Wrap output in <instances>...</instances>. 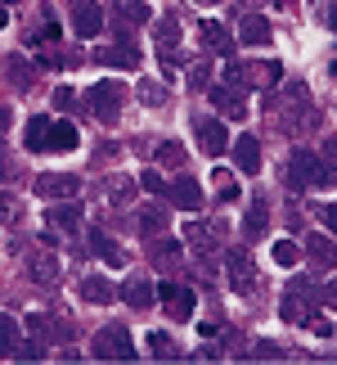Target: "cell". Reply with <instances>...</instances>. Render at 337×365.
<instances>
[{"label":"cell","mask_w":337,"mask_h":365,"mask_svg":"<svg viewBox=\"0 0 337 365\" xmlns=\"http://www.w3.org/2000/svg\"><path fill=\"white\" fill-rule=\"evenodd\" d=\"M306 185H333V172L319 163V153L292 149L288 163H284V190H288V194H301Z\"/></svg>","instance_id":"6da1fadb"},{"label":"cell","mask_w":337,"mask_h":365,"mask_svg":"<svg viewBox=\"0 0 337 365\" xmlns=\"http://www.w3.org/2000/svg\"><path fill=\"white\" fill-rule=\"evenodd\" d=\"M86 104H90V113L95 118H100L104 126H112V122H117L122 118V104H126V86H122V81H95V86L86 91Z\"/></svg>","instance_id":"7a4b0ae2"},{"label":"cell","mask_w":337,"mask_h":365,"mask_svg":"<svg viewBox=\"0 0 337 365\" xmlns=\"http://www.w3.org/2000/svg\"><path fill=\"white\" fill-rule=\"evenodd\" d=\"M90 356H95V361H135L131 329H126V325H104V329L90 339Z\"/></svg>","instance_id":"3957f363"},{"label":"cell","mask_w":337,"mask_h":365,"mask_svg":"<svg viewBox=\"0 0 337 365\" xmlns=\"http://www.w3.org/2000/svg\"><path fill=\"white\" fill-rule=\"evenodd\" d=\"M158 302L166 307V316H171V320H189V316H193V307H198V293H193L189 284L162 279V284H158Z\"/></svg>","instance_id":"277c9868"},{"label":"cell","mask_w":337,"mask_h":365,"mask_svg":"<svg viewBox=\"0 0 337 365\" xmlns=\"http://www.w3.org/2000/svg\"><path fill=\"white\" fill-rule=\"evenodd\" d=\"M108 23H112V32H117V41H131L135 27L149 23V0H117L112 14H108Z\"/></svg>","instance_id":"5b68a950"},{"label":"cell","mask_w":337,"mask_h":365,"mask_svg":"<svg viewBox=\"0 0 337 365\" xmlns=\"http://www.w3.org/2000/svg\"><path fill=\"white\" fill-rule=\"evenodd\" d=\"M225 271H230L234 293L252 298V289H257V266H252V252L247 248H225Z\"/></svg>","instance_id":"8992f818"},{"label":"cell","mask_w":337,"mask_h":365,"mask_svg":"<svg viewBox=\"0 0 337 365\" xmlns=\"http://www.w3.org/2000/svg\"><path fill=\"white\" fill-rule=\"evenodd\" d=\"M27 275H32V284L54 289V284H59V275H63V266H59V257H54L46 244H41V248L27 252Z\"/></svg>","instance_id":"52a82bcc"},{"label":"cell","mask_w":337,"mask_h":365,"mask_svg":"<svg viewBox=\"0 0 337 365\" xmlns=\"http://www.w3.org/2000/svg\"><path fill=\"white\" fill-rule=\"evenodd\" d=\"M185 240H189V248L198 252V257H212L220 248V240H225V221H189Z\"/></svg>","instance_id":"ba28073f"},{"label":"cell","mask_w":337,"mask_h":365,"mask_svg":"<svg viewBox=\"0 0 337 365\" xmlns=\"http://www.w3.org/2000/svg\"><path fill=\"white\" fill-rule=\"evenodd\" d=\"M158 59H162V77H176V46H180V19L176 14H166L158 19Z\"/></svg>","instance_id":"9c48e42d"},{"label":"cell","mask_w":337,"mask_h":365,"mask_svg":"<svg viewBox=\"0 0 337 365\" xmlns=\"http://www.w3.org/2000/svg\"><path fill=\"white\" fill-rule=\"evenodd\" d=\"M193 135H198V149L207 153V158L230 153V131H225L220 118H198V122H193Z\"/></svg>","instance_id":"30bf717a"},{"label":"cell","mask_w":337,"mask_h":365,"mask_svg":"<svg viewBox=\"0 0 337 365\" xmlns=\"http://www.w3.org/2000/svg\"><path fill=\"white\" fill-rule=\"evenodd\" d=\"M207 100H212V108L225 118V122H243L247 118V104H243V91L238 86H207Z\"/></svg>","instance_id":"8fae6325"},{"label":"cell","mask_w":337,"mask_h":365,"mask_svg":"<svg viewBox=\"0 0 337 365\" xmlns=\"http://www.w3.org/2000/svg\"><path fill=\"white\" fill-rule=\"evenodd\" d=\"M77 190H81V180L73 172H41L36 176V199H77Z\"/></svg>","instance_id":"7c38bea8"},{"label":"cell","mask_w":337,"mask_h":365,"mask_svg":"<svg viewBox=\"0 0 337 365\" xmlns=\"http://www.w3.org/2000/svg\"><path fill=\"white\" fill-rule=\"evenodd\" d=\"M73 32L81 41H95L104 32V9L95 5V0H73Z\"/></svg>","instance_id":"4fadbf2b"},{"label":"cell","mask_w":337,"mask_h":365,"mask_svg":"<svg viewBox=\"0 0 337 365\" xmlns=\"http://www.w3.org/2000/svg\"><path fill=\"white\" fill-rule=\"evenodd\" d=\"M166 199H171L180 212H198L203 207V185L193 176H176L171 185H166Z\"/></svg>","instance_id":"5bb4252c"},{"label":"cell","mask_w":337,"mask_h":365,"mask_svg":"<svg viewBox=\"0 0 337 365\" xmlns=\"http://www.w3.org/2000/svg\"><path fill=\"white\" fill-rule=\"evenodd\" d=\"M46 221H50V230H59V235H77L81 230V203L77 199H54Z\"/></svg>","instance_id":"9a60e30c"},{"label":"cell","mask_w":337,"mask_h":365,"mask_svg":"<svg viewBox=\"0 0 337 365\" xmlns=\"http://www.w3.org/2000/svg\"><path fill=\"white\" fill-rule=\"evenodd\" d=\"M238 73H243V86L270 91V86H279V77H284V68H279L274 59H257V63H238Z\"/></svg>","instance_id":"2e32d148"},{"label":"cell","mask_w":337,"mask_h":365,"mask_svg":"<svg viewBox=\"0 0 337 365\" xmlns=\"http://www.w3.org/2000/svg\"><path fill=\"white\" fill-rule=\"evenodd\" d=\"M230 149H234V167L243 176H257L261 172V140L257 135H238V140H230Z\"/></svg>","instance_id":"e0dca14e"},{"label":"cell","mask_w":337,"mask_h":365,"mask_svg":"<svg viewBox=\"0 0 337 365\" xmlns=\"http://www.w3.org/2000/svg\"><path fill=\"white\" fill-rule=\"evenodd\" d=\"M117 298H122L126 307H135V312H149V307L158 302V289H153L144 275H131V279H126V284L117 289Z\"/></svg>","instance_id":"ac0fdd59"},{"label":"cell","mask_w":337,"mask_h":365,"mask_svg":"<svg viewBox=\"0 0 337 365\" xmlns=\"http://www.w3.org/2000/svg\"><path fill=\"white\" fill-rule=\"evenodd\" d=\"M265 230H270V203L257 194V199H252V207L243 212V240L257 244V240H265Z\"/></svg>","instance_id":"d6986e66"},{"label":"cell","mask_w":337,"mask_h":365,"mask_svg":"<svg viewBox=\"0 0 337 365\" xmlns=\"http://www.w3.org/2000/svg\"><path fill=\"white\" fill-rule=\"evenodd\" d=\"M95 63H104V68H139V50H135V41H117V46L95 50Z\"/></svg>","instance_id":"ffe728a7"},{"label":"cell","mask_w":337,"mask_h":365,"mask_svg":"<svg viewBox=\"0 0 337 365\" xmlns=\"http://www.w3.org/2000/svg\"><path fill=\"white\" fill-rule=\"evenodd\" d=\"M166 226H171V212H166L162 203H149L144 212L135 217V230L144 235V240H158V235H166Z\"/></svg>","instance_id":"44dd1931"},{"label":"cell","mask_w":337,"mask_h":365,"mask_svg":"<svg viewBox=\"0 0 337 365\" xmlns=\"http://www.w3.org/2000/svg\"><path fill=\"white\" fill-rule=\"evenodd\" d=\"M315 298H301V293H284V302H279V316H284V325H306L311 320V312H315Z\"/></svg>","instance_id":"7402d4cb"},{"label":"cell","mask_w":337,"mask_h":365,"mask_svg":"<svg viewBox=\"0 0 337 365\" xmlns=\"http://www.w3.org/2000/svg\"><path fill=\"white\" fill-rule=\"evenodd\" d=\"M301 252L311 257V266H319V271H333L337 266V240H328V235H311Z\"/></svg>","instance_id":"603a6c76"},{"label":"cell","mask_w":337,"mask_h":365,"mask_svg":"<svg viewBox=\"0 0 337 365\" xmlns=\"http://www.w3.org/2000/svg\"><path fill=\"white\" fill-rule=\"evenodd\" d=\"M81 145V131L73 122H50V135H46V153H73Z\"/></svg>","instance_id":"cb8c5ba5"},{"label":"cell","mask_w":337,"mask_h":365,"mask_svg":"<svg viewBox=\"0 0 337 365\" xmlns=\"http://www.w3.org/2000/svg\"><path fill=\"white\" fill-rule=\"evenodd\" d=\"M90 252H95L100 262H108L112 271H117V266H126V252L117 248V240H112L108 230H90Z\"/></svg>","instance_id":"d4e9b609"},{"label":"cell","mask_w":337,"mask_h":365,"mask_svg":"<svg viewBox=\"0 0 337 365\" xmlns=\"http://www.w3.org/2000/svg\"><path fill=\"white\" fill-rule=\"evenodd\" d=\"M81 298H86L90 307H108V302H117V289H112L104 275H86L81 279Z\"/></svg>","instance_id":"484cf974"},{"label":"cell","mask_w":337,"mask_h":365,"mask_svg":"<svg viewBox=\"0 0 337 365\" xmlns=\"http://www.w3.org/2000/svg\"><path fill=\"white\" fill-rule=\"evenodd\" d=\"M203 46L207 50H216V54H234V36H230V27H220L216 19H203Z\"/></svg>","instance_id":"4316f807"},{"label":"cell","mask_w":337,"mask_h":365,"mask_svg":"<svg viewBox=\"0 0 337 365\" xmlns=\"http://www.w3.org/2000/svg\"><path fill=\"white\" fill-rule=\"evenodd\" d=\"M238 41H243V46H265V41H270V23H265V14H243V23H238Z\"/></svg>","instance_id":"83f0119b"},{"label":"cell","mask_w":337,"mask_h":365,"mask_svg":"<svg viewBox=\"0 0 337 365\" xmlns=\"http://www.w3.org/2000/svg\"><path fill=\"white\" fill-rule=\"evenodd\" d=\"M149 262H153V266H162V271L180 266V240H166V235H158V240L149 244Z\"/></svg>","instance_id":"f1b7e54d"},{"label":"cell","mask_w":337,"mask_h":365,"mask_svg":"<svg viewBox=\"0 0 337 365\" xmlns=\"http://www.w3.org/2000/svg\"><path fill=\"white\" fill-rule=\"evenodd\" d=\"M135 190H139V180H135V176H108V180H104V199H108V203H117V207L131 203V199H135Z\"/></svg>","instance_id":"f546056e"},{"label":"cell","mask_w":337,"mask_h":365,"mask_svg":"<svg viewBox=\"0 0 337 365\" xmlns=\"http://www.w3.org/2000/svg\"><path fill=\"white\" fill-rule=\"evenodd\" d=\"M5 77H9V86H14V91H27L36 73H32V63H27L23 54H5Z\"/></svg>","instance_id":"4dcf8cb0"},{"label":"cell","mask_w":337,"mask_h":365,"mask_svg":"<svg viewBox=\"0 0 337 365\" xmlns=\"http://www.w3.org/2000/svg\"><path fill=\"white\" fill-rule=\"evenodd\" d=\"M18 339H23L18 320H14L9 312H0V356H14V347H18Z\"/></svg>","instance_id":"1f68e13d"},{"label":"cell","mask_w":337,"mask_h":365,"mask_svg":"<svg viewBox=\"0 0 337 365\" xmlns=\"http://www.w3.org/2000/svg\"><path fill=\"white\" fill-rule=\"evenodd\" d=\"M46 135H50V118H32L27 131H23V145L32 153H46Z\"/></svg>","instance_id":"d6a6232c"},{"label":"cell","mask_w":337,"mask_h":365,"mask_svg":"<svg viewBox=\"0 0 337 365\" xmlns=\"http://www.w3.org/2000/svg\"><path fill=\"white\" fill-rule=\"evenodd\" d=\"M14 226H23V199L0 194V230H14Z\"/></svg>","instance_id":"836d02e7"},{"label":"cell","mask_w":337,"mask_h":365,"mask_svg":"<svg viewBox=\"0 0 337 365\" xmlns=\"http://www.w3.org/2000/svg\"><path fill=\"white\" fill-rule=\"evenodd\" d=\"M135 95H139V104H149V108H162L166 104V86H162V81H139V86H135Z\"/></svg>","instance_id":"e575fe53"},{"label":"cell","mask_w":337,"mask_h":365,"mask_svg":"<svg viewBox=\"0 0 337 365\" xmlns=\"http://www.w3.org/2000/svg\"><path fill=\"white\" fill-rule=\"evenodd\" d=\"M158 163H162V167H180V172H185V145L162 140V145H158Z\"/></svg>","instance_id":"d590c367"},{"label":"cell","mask_w":337,"mask_h":365,"mask_svg":"<svg viewBox=\"0 0 337 365\" xmlns=\"http://www.w3.org/2000/svg\"><path fill=\"white\" fill-rule=\"evenodd\" d=\"M149 352H153V356H162V361H176V356H180V347L166 339L162 329H153V334H149Z\"/></svg>","instance_id":"8d00e7d4"},{"label":"cell","mask_w":337,"mask_h":365,"mask_svg":"<svg viewBox=\"0 0 337 365\" xmlns=\"http://www.w3.org/2000/svg\"><path fill=\"white\" fill-rule=\"evenodd\" d=\"M270 257H274L279 266H297V262H301V248L292 244V240H274V248H270Z\"/></svg>","instance_id":"74e56055"},{"label":"cell","mask_w":337,"mask_h":365,"mask_svg":"<svg viewBox=\"0 0 337 365\" xmlns=\"http://www.w3.org/2000/svg\"><path fill=\"white\" fill-rule=\"evenodd\" d=\"M14 356H18V361H41V356H46V339H32V343H23V339H18Z\"/></svg>","instance_id":"f35d334b"},{"label":"cell","mask_w":337,"mask_h":365,"mask_svg":"<svg viewBox=\"0 0 337 365\" xmlns=\"http://www.w3.org/2000/svg\"><path fill=\"white\" fill-rule=\"evenodd\" d=\"M207 86H212V68H207V63H193L189 68V91H207Z\"/></svg>","instance_id":"ab89813d"},{"label":"cell","mask_w":337,"mask_h":365,"mask_svg":"<svg viewBox=\"0 0 337 365\" xmlns=\"http://www.w3.org/2000/svg\"><path fill=\"white\" fill-rule=\"evenodd\" d=\"M50 329H54V320L50 316H27V334H32V339H50Z\"/></svg>","instance_id":"60d3db41"},{"label":"cell","mask_w":337,"mask_h":365,"mask_svg":"<svg viewBox=\"0 0 337 365\" xmlns=\"http://www.w3.org/2000/svg\"><path fill=\"white\" fill-rule=\"evenodd\" d=\"M306 329H311L315 339H333V320H328V316H319V312H311V320H306Z\"/></svg>","instance_id":"b9f144b4"},{"label":"cell","mask_w":337,"mask_h":365,"mask_svg":"<svg viewBox=\"0 0 337 365\" xmlns=\"http://www.w3.org/2000/svg\"><path fill=\"white\" fill-rule=\"evenodd\" d=\"M319 163H324L328 172H337V135H324V145H319Z\"/></svg>","instance_id":"7bdbcfd3"},{"label":"cell","mask_w":337,"mask_h":365,"mask_svg":"<svg viewBox=\"0 0 337 365\" xmlns=\"http://www.w3.org/2000/svg\"><path fill=\"white\" fill-rule=\"evenodd\" d=\"M216 185H220V190H216V199H220V203H234V199H238V185H234V180L225 176V172H216Z\"/></svg>","instance_id":"ee69618b"},{"label":"cell","mask_w":337,"mask_h":365,"mask_svg":"<svg viewBox=\"0 0 337 365\" xmlns=\"http://www.w3.org/2000/svg\"><path fill=\"white\" fill-rule=\"evenodd\" d=\"M77 104V95H73V86H59L54 91V108H59V113H68V108Z\"/></svg>","instance_id":"f6af8a7d"},{"label":"cell","mask_w":337,"mask_h":365,"mask_svg":"<svg viewBox=\"0 0 337 365\" xmlns=\"http://www.w3.org/2000/svg\"><path fill=\"white\" fill-rule=\"evenodd\" d=\"M252 352H257V361H279V356H284V347H279V343H257Z\"/></svg>","instance_id":"bcb514c9"},{"label":"cell","mask_w":337,"mask_h":365,"mask_svg":"<svg viewBox=\"0 0 337 365\" xmlns=\"http://www.w3.org/2000/svg\"><path fill=\"white\" fill-rule=\"evenodd\" d=\"M139 185H144L149 194H166V180H162L158 172H144V176H139Z\"/></svg>","instance_id":"7dc6e473"},{"label":"cell","mask_w":337,"mask_h":365,"mask_svg":"<svg viewBox=\"0 0 337 365\" xmlns=\"http://www.w3.org/2000/svg\"><path fill=\"white\" fill-rule=\"evenodd\" d=\"M319 302H324V307H333V312H337V279H333V284H324V289H319Z\"/></svg>","instance_id":"c3c4849f"},{"label":"cell","mask_w":337,"mask_h":365,"mask_svg":"<svg viewBox=\"0 0 337 365\" xmlns=\"http://www.w3.org/2000/svg\"><path fill=\"white\" fill-rule=\"evenodd\" d=\"M324 226H328V235L337 240V203H328V207H324Z\"/></svg>","instance_id":"681fc988"},{"label":"cell","mask_w":337,"mask_h":365,"mask_svg":"<svg viewBox=\"0 0 337 365\" xmlns=\"http://www.w3.org/2000/svg\"><path fill=\"white\" fill-rule=\"evenodd\" d=\"M198 334H203V339H216V334H220V320H203Z\"/></svg>","instance_id":"f907efd6"},{"label":"cell","mask_w":337,"mask_h":365,"mask_svg":"<svg viewBox=\"0 0 337 365\" xmlns=\"http://www.w3.org/2000/svg\"><path fill=\"white\" fill-rule=\"evenodd\" d=\"M9 126H14V108H5V104H0V135H5Z\"/></svg>","instance_id":"816d5d0a"},{"label":"cell","mask_w":337,"mask_h":365,"mask_svg":"<svg viewBox=\"0 0 337 365\" xmlns=\"http://www.w3.org/2000/svg\"><path fill=\"white\" fill-rule=\"evenodd\" d=\"M0 180H9V153H5V140H0Z\"/></svg>","instance_id":"f5cc1de1"},{"label":"cell","mask_w":337,"mask_h":365,"mask_svg":"<svg viewBox=\"0 0 337 365\" xmlns=\"http://www.w3.org/2000/svg\"><path fill=\"white\" fill-rule=\"evenodd\" d=\"M328 27H333V32H337V5L328 9Z\"/></svg>","instance_id":"db71d44e"},{"label":"cell","mask_w":337,"mask_h":365,"mask_svg":"<svg viewBox=\"0 0 337 365\" xmlns=\"http://www.w3.org/2000/svg\"><path fill=\"white\" fill-rule=\"evenodd\" d=\"M5 23H9V14H5V9H0V32H5Z\"/></svg>","instance_id":"11a10c76"},{"label":"cell","mask_w":337,"mask_h":365,"mask_svg":"<svg viewBox=\"0 0 337 365\" xmlns=\"http://www.w3.org/2000/svg\"><path fill=\"white\" fill-rule=\"evenodd\" d=\"M198 5H220V0H198Z\"/></svg>","instance_id":"9f6ffc18"}]
</instances>
